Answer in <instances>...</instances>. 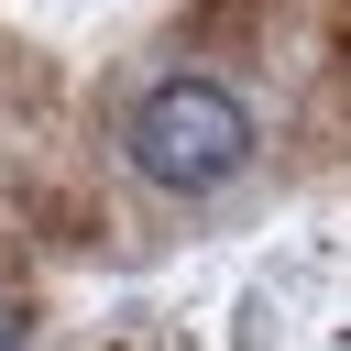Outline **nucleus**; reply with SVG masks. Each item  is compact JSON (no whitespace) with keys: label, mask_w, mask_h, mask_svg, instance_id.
Returning <instances> with one entry per match:
<instances>
[{"label":"nucleus","mask_w":351,"mask_h":351,"mask_svg":"<svg viewBox=\"0 0 351 351\" xmlns=\"http://www.w3.org/2000/svg\"><path fill=\"white\" fill-rule=\"evenodd\" d=\"M252 143H263L252 132V99L230 77H197V66L132 88V110H121V165L154 197H219V186H241L252 176Z\"/></svg>","instance_id":"nucleus-1"},{"label":"nucleus","mask_w":351,"mask_h":351,"mask_svg":"<svg viewBox=\"0 0 351 351\" xmlns=\"http://www.w3.org/2000/svg\"><path fill=\"white\" fill-rule=\"evenodd\" d=\"M0 351H33V307H22L11 285H0Z\"/></svg>","instance_id":"nucleus-2"}]
</instances>
